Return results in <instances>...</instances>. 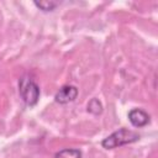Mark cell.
Here are the masks:
<instances>
[{"label":"cell","instance_id":"6da1fadb","mask_svg":"<svg viewBox=\"0 0 158 158\" xmlns=\"http://www.w3.org/2000/svg\"><path fill=\"white\" fill-rule=\"evenodd\" d=\"M138 139H139V135L136 131L122 127V128L112 132L106 138H104L101 141V146L105 149H114V148H117V147H121L125 144L133 143Z\"/></svg>","mask_w":158,"mask_h":158},{"label":"cell","instance_id":"7a4b0ae2","mask_svg":"<svg viewBox=\"0 0 158 158\" xmlns=\"http://www.w3.org/2000/svg\"><path fill=\"white\" fill-rule=\"evenodd\" d=\"M19 91L22 101L27 106H35L40 99V86L28 77H22L19 81Z\"/></svg>","mask_w":158,"mask_h":158},{"label":"cell","instance_id":"3957f363","mask_svg":"<svg viewBox=\"0 0 158 158\" xmlns=\"http://www.w3.org/2000/svg\"><path fill=\"white\" fill-rule=\"evenodd\" d=\"M77 96H78V88L77 86L64 85L57 91V94L54 96V100H56V102L64 105V104L74 101L77 99Z\"/></svg>","mask_w":158,"mask_h":158},{"label":"cell","instance_id":"277c9868","mask_svg":"<svg viewBox=\"0 0 158 158\" xmlns=\"http://www.w3.org/2000/svg\"><path fill=\"white\" fill-rule=\"evenodd\" d=\"M128 120L133 127H144L149 123V115L142 109H132L128 112Z\"/></svg>","mask_w":158,"mask_h":158},{"label":"cell","instance_id":"5b68a950","mask_svg":"<svg viewBox=\"0 0 158 158\" xmlns=\"http://www.w3.org/2000/svg\"><path fill=\"white\" fill-rule=\"evenodd\" d=\"M54 158H81V152L75 148H64L57 152Z\"/></svg>","mask_w":158,"mask_h":158},{"label":"cell","instance_id":"8992f818","mask_svg":"<svg viewBox=\"0 0 158 158\" xmlns=\"http://www.w3.org/2000/svg\"><path fill=\"white\" fill-rule=\"evenodd\" d=\"M36 7H38L40 10L44 11V12H48V11H53L57 6H59V2L58 1H52V0H42V1H35L33 2Z\"/></svg>","mask_w":158,"mask_h":158},{"label":"cell","instance_id":"52a82bcc","mask_svg":"<svg viewBox=\"0 0 158 158\" xmlns=\"http://www.w3.org/2000/svg\"><path fill=\"white\" fill-rule=\"evenodd\" d=\"M102 104H101V101L99 100V99H96V98H94V99H91L89 102H88V106H86V110H88V112H90V114H93V115H100L101 112H102Z\"/></svg>","mask_w":158,"mask_h":158}]
</instances>
